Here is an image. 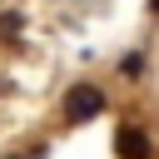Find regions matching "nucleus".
Here are the masks:
<instances>
[{
	"label": "nucleus",
	"instance_id": "obj_4",
	"mask_svg": "<svg viewBox=\"0 0 159 159\" xmlns=\"http://www.w3.org/2000/svg\"><path fill=\"white\" fill-rule=\"evenodd\" d=\"M149 10H154V15H159V0H149Z\"/></svg>",
	"mask_w": 159,
	"mask_h": 159
},
{
	"label": "nucleus",
	"instance_id": "obj_3",
	"mask_svg": "<svg viewBox=\"0 0 159 159\" xmlns=\"http://www.w3.org/2000/svg\"><path fill=\"white\" fill-rule=\"evenodd\" d=\"M139 70H144V60H139V55H124V75H129V80H134V75H139Z\"/></svg>",
	"mask_w": 159,
	"mask_h": 159
},
{
	"label": "nucleus",
	"instance_id": "obj_2",
	"mask_svg": "<svg viewBox=\"0 0 159 159\" xmlns=\"http://www.w3.org/2000/svg\"><path fill=\"white\" fill-rule=\"evenodd\" d=\"M114 154H119V159H154V139H149L144 129L124 124V129L114 134Z\"/></svg>",
	"mask_w": 159,
	"mask_h": 159
},
{
	"label": "nucleus",
	"instance_id": "obj_1",
	"mask_svg": "<svg viewBox=\"0 0 159 159\" xmlns=\"http://www.w3.org/2000/svg\"><path fill=\"white\" fill-rule=\"evenodd\" d=\"M94 114H104V89L75 84V89L65 94V119H70V124H84V119H94Z\"/></svg>",
	"mask_w": 159,
	"mask_h": 159
}]
</instances>
